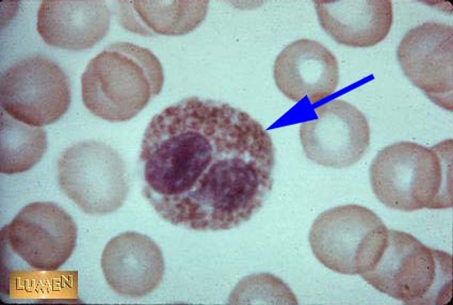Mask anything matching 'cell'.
<instances>
[{"mask_svg":"<svg viewBox=\"0 0 453 305\" xmlns=\"http://www.w3.org/2000/svg\"><path fill=\"white\" fill-rule=\"evenodd\" d=\"M2 289L13 299H77V275L2 271Z\"/></svg>","mask_w":453,"mask_h":305,"instance_id":"obj_17","label":"cell"},{"mask_svg":"<svg viewBox=\"0 0 453 305\" xmlns=\"http://www.w3.org/2000/svg\"><path fill=\"white\" fill-rule=\"evenodd\" d=\"M389 230L372 210L342 205L319 216L311 225L312 253L330 271L362 276L377 265L388 246Z\"/></svg>","mask_w":453,"mask_h":305,"instance_id":"obj_6","label":"cell"},{"mask_svg":"<svg viewBox=\"0 0 453 305\" xmlns=\"http://www.w3.org/2000/svg\"><path fill=\"white\" fill-rule=\"evenodd\" d=\"M111 28V12L102 0H44L36 30L53 48L81 51L95 48Z\"/></svg>","mask_w":453,"mask_h":305,"instance_id":"obj_13","label":"cell"},{"mask_svg":"<svg viewBox=\"0 0 453 305\" xmlns=\"http://www.w3.org/2000/svg\"><path fill=\"white\" fill-rule=\"evenodd\" d=\"M0 101L3 111L15 120L35 127L50 126L69 111L70 81L48 57H28L3 74Z\"/></svg>","mask_w":453,"mask_h":305,"instance_id":"obj_8","label":"cell"},{"mask_svg":"<svg viewBox=\"0 0 453 305\" xmlns=\"http://www.w3.org/2000/svg\"><path fill=\"white\" fill-rule=\"evenodd\" d=\"M316 120L301 124L300 139L307 158L327 168L351 167L371 146L365 116L349 103L335 100L315 111Z\"/></svg>","mask_w":453,"mask_h":305,"instance_id":"obj_9","label":"cell"},{"mask_svg":"<svg viewBox=\"0 0 453 305\" xmlns=\"http://www.w3.org/2000/svg\"><path fill=\"white\" fill-rule=\"evenodd\" d=\"M165 84L164 67L152 51L128 42L109 45L81 76L83 105L111 123L137 117Z\"/></svg>","mask_w":453,"mask_h":305,"instance_id":"obj_2","label":"cell"},{"mask_svg":"<svg viewBox=\"0 0 453 305\" xmlns=\"http://www.w3.org/2000/svg\"><path fill=\"white\" fill-rule=\"evenodd\" d=\"M57 175L62 193L87 215L112 214L127 199V165L106 143L86 141L66 149Z\"/></svg>","mask_w":453,"mask_h":305,"instance_id":"obj_7","label":"cell"},{"mask_svg":"<svg viewBox=\"0 0 453 305\" xmlns=\"http://www.w3.org/2000/svg\"><path fill=\"white\" fill-rule=\"evenodd\" d=\"M230 304H298L296 294L280 278L258 273L239 282L230 296Z\"/></svg>","mask_w":453,"mask_h":305,"instance_id":"obj_18","label":"cell"},{"mask_svg":"<svg viewBox=\"0 0 453 305\" xmlns=\"http://www.w3.org/2000/svg\"><path fill=\"white\" fill-rule=\"evenodd\" d=\"M74 219L53 202H35L0 233L2 271H58L75 250Z\"/></svg>","mask_w":453,"mask_h":305,"instance_id":"obj_5","label":"cell"},{"mask_svg":"<svg viewBox=\"0 0 453 305\" xmlns=\"http://www.w3.org/2000/svg\"><path fill=\"white\" fill-rule=\"evenodd\" d=\"M401 69L415 87L445 111H453V28L425 23L411 29L399 44Z\"/></svg>","mask_w":453,"mask_h":305,"instance_id":"obj_10","label":"cell"},{"mask_svg":"<svg viewBox=\"0 0 453 305\" xmlns=\"http://www.w3.org/2000/svg\"><path fill=\"white\" fill-rule=\"evenodd\" d=\"M374 195L387 208L413 213L452 208V141L434 148L398 142L382 149L371 167Z\"/></svg>","mask_w":453,"mask_h":305,"instance_id":"obj_3","label":"cell"},{"mask_svg":"<svg viewBox=\"0 0 453 305\" xmlns=\"http://www.w3.org/2000/svg\"><path fill=\"white\" fill-rule=\"evenodd\" d=\"M208 4L204 0L119 2V22L130 33L145 37H180L204 22Z\"/></svg>","mask_w":453,"mask_h":305,"instance_id":"obj_15","label":"cell"},{"mask_svg":"<svg viewBox=\"0 0 453 305\" xmlns=\"http://www.w3.org/2000/svg\"><path fill=\"white\" fill-rule=\"evenodd\" d=\"M275 84L290 101L309 97L315 104L329 97L340 82L336 57L317 41L302 39L285 48L273 67Z\"/></svg>","mask_w":453,"mask_h":305,"instance_id":"obj_12","label":"cell"},{"mask_svg":"<svg viewBox=\"0 0 453 305\" xmlns=\"http://www.w3.org/2000/svg\"><path fill=\"white\" fill-rule=\"evenodd\" d=\"M139 159L144 198L160 218L191 231L246 224L273 187L274 146L262 124L196 96L152 118Z\"/></svg>","mask_w":453,"mask_h":305,"instance_id":"obj_1","label":"cell"},{"mask_svg":"<svg viewBox=\"0 0 453 305\" xmlns=\"http://www.w3.org/2000/svg\"><path fill=\"white\" fill-rule=\"evenodd\" d=\"M101 263L109 287L119 296L134 299L155 292L165 269L159 246L135 232L113 237L103 251Z\"/></svg>","mask_w":453,"mask_h":305,"instance_id":"obj_11","label":"cell"},{"mask_svg":"<svg viewBox=\"0 0 453 305\" xmlns=\"http://www.w3.org/2000/svg\"><path fill=\"white\" fill-rule=\"evenodd\" d=\"M48 137L42 127L27 126L2 111L0 172L19 174L29 172L43 158Z\"/></svg>","mask_w":453,"mask_h":305,"instance_id":"obj_16","label":"cell"},{"mask_svg":"<svg viewBox=\"0 0 453 305\" xmlns=\"http://www.w3.org/2000/svg\"><path fill=\"white\" fill-rule=\"evenodd\" d=\"M361 277L405 304H446L451 300L452 256L431 249L408 233L390 230L377 265Z\"/></svg>","mask_w":453,"mask_h":305,"instance_id":"obj_4","label":"cell"},{"mask_svg":"<svg viewBox=\"0 0 453 305\" xmlns=\"http://www.w3.org/2000/svg\"><path fill=\"white\" fill-rule=\"evenodd\" d=\"M321 27L338 44L366 49L381 43L392 29L389 0H316Z\"/></svg>","mask_w":453,"mask_h":305,"instance_id":"obj_14","label":"cell"}]
</instances>
